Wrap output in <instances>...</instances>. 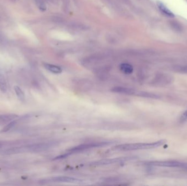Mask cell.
I'll return each mask as SVG.
<instances>
[{
	"label": "cell",
	"instance_id": "ba28073f",
	"mask_svg": "<svg viewBox=\"0 0 187 186\" xmlns=\"http://www.w3.org/2000/svg\"><path fill=\"white\" fill-rule=\"evenodd\" d=\"M44 66L46 69L54 74H60L62 72V69L58 66L52 64H45Z\"/></svg>",
	"mask_w": 187,
	"mask_h": 186
},
{
	"label": "cell",
	"instance_id": "8992f818",
	"mask_svg": "<svg viewBox=\"0 0 187 186\" xmlns=\"http://www.w3.org/2000/svg\"><path fill=\"white\" fill-rule=\"evenodd\" d=\"M147 165L154 166H163L171 168H180L187 169V163H183L177 161H158V162H150L147 163Z\"/></svg>",
	"mask_w": 187,
	"mask_h": 186
},
{
	"label": "cell",
	"instance_id": "5b68a950",
	"mask_svg": "<svg viewBox=\"0 0 187 186\" xmlns=\"http://www.w3.org/2000/svg\"><path fill=\"white\" fill-rule=\"evenodd\" d=\"M137 157L135 156H128V157H117L113 158H109V159H104V160H96L95 162H92L90 164L91 166H102V165H109L113 164H117L120 163L126 162L132 160L136 159Z\"/></svg>",
	"mask_w": 187,
	"mask_h": 186
},
{
	"label": "cell",
	"instance_id": "9a60e30c",
	"mask_svg": "<svg viewBox=\"0 0 187 186\" xmlns=\"http://www.w3.org/2000/svg\"><path fill=\"white\" fill-rule=\"evenodd\" d=\"M175 70L177 72L187 73V66H179L175 67Z\"/></svg>",
	"mask_w": 187,
	"mask_h": 186
},
{
	"label": "cell",
	"instance_id": "8fae6325",
	"mask_svg": "<svg viewBox=\"0 0 187 186\" xmlns=\"http://www.w3.org/2000/svg\"><path fill=\"white\" fill-rule=\"evenodd\" d=\"M120 69L121 71L126 74H129L133 73V66L128 64H122L120 66Z\"/></svg>",
	"mask_w": 187,
	"mask_h": 186
},
{
	"label": "cell",
	"instance_id": "e0dca14e",
	"mask_svg": "<svg viewBox=\"0 0 187 186\" xmlns=\"http://www.w3.org/2000/svg\"><path fill=\"white\" fill-rule=\"evenodd\" d=\"M2 146V144H1V143H0V148H1Z\"/></svg>",
	"mask_w": 187,
	"mask_h": 186
},
{
	"label": "cell",
	"instance_id": "6da1fadb",
	"mask_svg": "<svg viewBox=\"0 0 187 186\" xmlns=\"http://www.w3.org/2000/svg\"><path fill=\"white\" fill-rule=\"evenodd\" d=\"M166 143L165 140H161L150 143H130L118 145L112 149L114 151H131L139 149H155L163 145Z\"/></svg>",
	"mask_w": 187,
	"mask_h": 186
},
{
	"label": "cell",
	"instance_id": "2e32d148",
	"mask_svg": "<svg viewBox=\"0 0 187 186\" xmlns=\"http://www.w3.org/2000/svg\"><path fill=\"white\" fill-rule=\"evenodd\" d=\"M180 121L181 122H185L187 121V109L182 114L180 118Z\"/></svg>",
	"mask_w": 187,
	"mask_h": 186
},
{
	"label": "cell",
	"instance_id": "30bf717a",
	"mask_svg": "<svg viewBox=\"0 0 187 186\" xmlns=\"http://www.w3.org/2000/svg\"><path fill=\"white\" fill-rule=\"evenodd\" d=\"M158 6L160 9V11L166 16L170 17V18H173L175 16L173 14L172 12H171L166 7H165L164 5H163L161 2H158Z\"/></svg>",
	"mask_w": 187,
	"mask_h": 186
},
{
	"label": "cell",
	"instance_id": "4fadbf2b",
	"mask_svg": "<svg viewBox=\"0 0 187 186\" xmlns=\"http://www.w3.org/2000/svg\"><path fill=\"white\" fill-rule=\"evenodd\" d=\"M7 83L4 76L0 74V90L3 93H5L7 91Z\"/></svg>",
	"mask_w": 187,
	"mask_h": 186
},
{
	"label": "cell",
	"instance_id": "7c38bea8",
	"mask_svg": "<svg viewBox=\"0 0 187 186\" xmlns=\"http://www.w3.org/2000/svg\"><path fill=\"white\" fill-rule=\"evenodd\" d=\"M14 90L16 92L18 98L22 101H24L25 99V95L22 89L18 86H14Z\"/></svg>",
	"mask_w": 187,
	"mask_h": 186
},
{
	"label": "cell",
	"instance_id": "277c9868",
	"mask_svg": "<svg viewBox=\"0 0 187 186\" xmlns=\"http://www.w3.org/2000/svg\"><path fill=\"white\" fill-rule=\"evenodd\" d=\"M84 182L82 179L64 176H59L51 177L42 179L39 181V183L41 184L47 183H75V184H81Z\"/></svg>",
	"mask_w": 187,
	"mask_h": 186
},
{
	"label": "cell",
	"instance_id": "5bb4252c",
	"mask_svg": "<svg viewBox=\"0 0 187 186\" xmlns=\"http://www.w3.org/2000/svg\"><path fill=\"white\" fill-rule=\"evenodd\" d=\"M16 120L15 121H12L8 124H7L5 127H4L2 128L1 132H7L9 131L10 129H11L13 127L16 125Z\"/></svg>",
	"mask_w": 187,
	"mask_h": 186
},
{
	"label": "cell",
	"instance_id": "9c48e42d",
	"mask_svg": "<svg viewBox=\"0 0 187 186\" xmlns=\"http://www.w3.org/2000/svg\"><path fill=\"white\" fill-rule=\"evenodd\" d=\"M18 116L15 114H5L0 115V124L8 122L9 121H13Z\"/></svg>",
	"mask_w": 187,
	"mask_h": 186
},
{
	"label": "cell",
	"instance_id": "52a82bcc",
	"mask_svg": "<svg viewBox=\"0 0 187 186\" xmlns=\"http://www.w3.org/2000/svg\"><path fill=\"white\" fill-rule=\"evenodd\" d=\"M55 143H39V144H33L29 146L25 147V150L32 151H41L44 149H49L54 145H55Z\"/></svg>",
	"mask_w": 187,
	"mask_h": 186
},
{
	"label": "cell",
	"instance_id": "3957f363",
	"mask_svg": "<svg viewBox=\"0 0 187 186\" xmlns=\"http://www.w3.org/2000/svg\"><path fill=\"white\" fill-rule=\"evenodd\" d=\"M111 91L119 94H123L129 96H138L141 97H145V98H158L159 96H156L155 94L144 92L142 91L137 90L134 89L124 87H115L113 88Z\"/></svg>",
	"mask_w": 187,
	"mask_h": 186
},
{
	"label": "cell",
	"instance_id": "7a4b0ae2",
	"mask_svg": "<svg viewBox=\"0 0 187 186\" xmlns=\"http://www.w3.org/2000/svg\"><path fill=\"white\" fill-rule=\"evenodd\" d=\"M112 143L111 142H99V143H88V144H81L80 145L76 146L72 148L69 149L66 151V152L64 154H61L60 156H57L54 160H62L67 157L68 156H71V154H78L84 151H86L90 149L97 148V147H104L106 146L109 145Z\"/></svg>",
	"mask_w": 187,
	"mask_h": 186
}]
</instances>
